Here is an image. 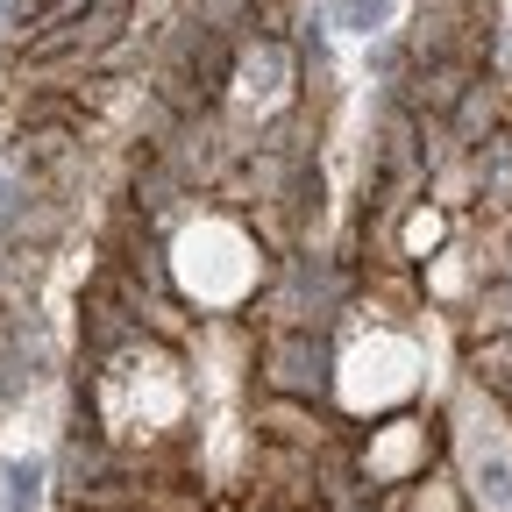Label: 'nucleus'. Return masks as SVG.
Instances as JSON below:
<instances>
[{"mask_svg": "<svg viewBox=\"0 0 512 512\" xmlns=\"http://www.w3.org/2000/svg\"><path fill=\"white\" fill-rule=\"evenodd\" d=\"M470 363H477V384H484V399L512 413V335H484V349H477Z\"/></svg>", "mask_w": 512, "mask_h": 512, "instance_id": "obj_5", "label": "nucleus"}, {"mask_svg": "<svg viewBox=\"0 0 512 512\" xmlns=\"http://www.w3.org/2000/svg\"><path fill=\"white\" fill-rule=\"evenodd\" d=\"M235 79V43L228 29H207V22H185L171 57H164V79H157V107L164 114H200L228 93Z\"/></svg>", "mask_w": 512, "mask_h": 512, "instance_id": "obj_1", "label": "nucleus"}, {"mask_svg": "<svg viewBox=\"0 0 512 512\" xmlns=\"http://www.w3.org/2000/svg\"><path fill=\"white\" fill-rule=\"evenodd\" d=\"M292 36H299L306 72H320V64H328V22H320V15H299V22H292Z\"/></svg>", "mask_w": 512, "mask_h": 512, "instance_id": "obj_11", "label": "nucleus"}, {"mask_svg": "<svg viewBox=\"0 0 512 512\" xmlns=\"http://www.w3.org/2000/svg\"><path fill=\"white\" fill-rule=\"evenodd\" d=\"M463 477L484 512H512V448H505V434H491V420L463 434Z\"/></svg>", "mask_w": 512, "mask_h": 512, "instance_id": "obj_3", "label": "nucleus"}, {"mask_svg": "<svg viewBox=\"0 0 512 512\" xmlns=\"http://www.w3.org/2000/svg\"><path fill=\"white\" fill-rule=\"evenodd\" d=\"M8 221H15V185H8V171H0V235H8Z\"/></svg>", "mask_w": 512, "mask_h": 512, "instance_id": "obj_12", "label": "nucleus"}, {"mask_svg": "<svg viewBox=\"0 0 512 512\" xmlns=\"http://www.w3.org/2000/svg\"><path fill=\"white\" fill-rule=\"evenodd\" d=\"M328 384H335V349H328L320 328H278L271 335V349H264V392L271 399L313 406Z\"/></svg>", "mask_w": 512, "mask_h": 512, "instance_id": "obj_2", "label": "nucleus"}, {"mask_svg": "<svg viewBox=\"0 0 512 512\" xmlns=\"http://www.w3.org/2000/svg\"><path fill=\"white\" fill-rule=\"evenodd\" d=\"M477 192H484V207L512 214V136L505 128H491V136L477 143Z\"/></svg>", "mask_w": 512, "mask_h": 512, "instance_id": "obj_4", "label": "nucleus"}, {"mask_svg": "<svg viewBox=\"0 0 512 512\" xmlns=\"http://www.w3.org/2000/svg\"><path fill=\"white\" fill-rule=\"evenodd\" d=\"M320 200H328V185H320V164H313V157H299V164H292V185H285V207H292L299 221H313V214H320Z\"/></svg>", "mask_w": 512, "mask_h": 512, "instance_id": "obj_8", "label": "nucleus"}, {"mask_svg": "<svg viewBox=\"0 0 512 512\" xmlns=\"http://www.w3.org/2000/svg\"><path fill=\"white\" fill-rule=\"evenodd\" d=\"M384 22H392V0H342V29H356V36H377Z\"/></svg>", "mask_w": 512, "mask_h": 512, "instance_id": "obj_10", "label": "nucleus"}, {"mask_svg": "<svg viewBox=\"0 0 512 512\" xmlns=\"http://www.w3.org/2000/svg\"><path fill=\"white\" fill-rule=\"evenodd\" d=\"M242 22H249L256 36H264V43H285L299 15H292V0H249V8H242Z\"/></svg>", "mask_w": 512, "mask_h": 512, "instance_id": "obj_9", "label": "nucleus"}, {"mask_svg": "<svg viewBox=\"0 0 512 512\" xmlns=\"http://www.w3.org/2000/svg\"><path fill=\"white\" fill-rule=\"evenodd\" d=\"M448 121H456V136L477 150V143H484V128H491V86H477V79H470V86H463V100L448 107Z\"/></svg>", "mask_w": 512, "mask_h": 512, "instance_id": "obj_6", "label": "nucleus"}, {"mask_svg": "<svg viewBox=\"0 0 512 512\" xmlns=\"http://www.w3.org/2000/svg\"><path fill=\"white\" fill-rule=\"evenodd\" d=\"M0 498H8V512H36L43 505V463H8L0 470Z\"/></svg>", "mask_w": 512, "mask_h": 512, "instance_id": "obj_7", "label": "nucleus"}]
</instances>
